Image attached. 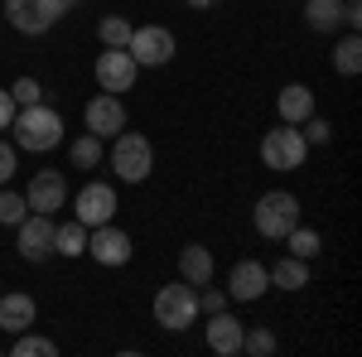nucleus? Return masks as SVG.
<instances>
[{"label": "nucleus", "instance_id": "f257e3e1", "mask_svg": "<svg viewBox=\"0 0 362 357\" xmlns=\"http://www.w3.org/2000/svg\"><path fill=\"white\" fill-rule=\"evenodd\" d=\"M10 131H15V150H25V155H49V150L63 145V116H58L54 107H44V102H34V107L15 111Z\"/></svg>", "mask_w": 362, "mask_h": 357}, {"label": "nucleus", "instance_id": "f03ea898", "mask_svg": "<svg viewBox=\"0 0 362 357\" xmlns=\"http://www.w3.org/2000/svg\"><path fill=\"white\" fill-rule=\"evenodd\" d=\"M107 165L116 169V179L126 184H145L155 174V145L140 136V131H116L112 150H107Z\"/></svg>", "mask_w": 362, "mask_h": 357}, {"label": "nucleus", "instance_id": "7ed1b4c3", "mask_svg": "<svg viewBox=\"0 0 362 357\" xmlns=\"http://www.w3.org/2000/svg\"><path fill=\"white\" fill-rule=\"evenodd\" d=\"M73 10V0H5L0 5V15H5V25H15L25 39H39V34H49V29L63 20Z\"/></svg>", "mask_w": 362, "mask_h": 357}, {"label": "nucleus", "instance_id": "20e7f679", "mask_svg": "<svg viewBox=\"0 0 362 357\" xmlns=\"http://www.w3.org/2000/svg\"><path fill=\"white\" fill-rule=\"evenodd\" d=\"M251 222H256V237H266V242H285V232L300 222V198L285 189H271L256 198V208H251Z\"/></svg>", "mask_w": 362, "mask_h": 357}, {"label": "nucleus", "instance_id": "39448f33", "mask_svg": "<svg viewBox=\"0 0 362 357\" xmlns=\"http://www.w3.org/2000/svg\"><path fill=\"white\" fill-rule=\"evenodd\" d=\"M155 324L169 333H184L189 324H198V290L189 280H174L155 290Z\"/></svg>", "mask_w": 362, "mask_h": 357}, {"label": "nucleus", "instance_id": "423d86ee", "mask_svg": "<svg viewBox=\"0 0 362 357\" xmlns=\"http://www.w3.org/2000/svg\"><path fill=\"white\" fill-rule=\"evenodd\" d=\"M309 160V140L300 136V126H285L280 121L276 131L261 136V165L276 169V174H295V169Z\"/></svg>", "mask_w": 362, "mask_h": 357}, {"label": "nucleus", "instance_id": "0eeeda50", "mask_svg": "<svg viewBox=\"0 0 362 357\" xmlns=\"http://www.w3.org/2000/svg\"><path fill=\"white\" fill-rule=\"evenodd\" d=\"M126 54L136 58V68H165L169 58L179 54V39L165 25H136L131 39H126Z\"/></svg>", "mask_w": 362, "mask_h": 357}, {"label": "nucleus", "instance_id": "6e6552de", "mask_svg": "<svg viewBox=\"0 0 362 357\" xmlns=\"http://www.w3.org/2000/svg\"><path fill=\"white\" fill-rule=\"evenodd\" d=\"M68 198H73V189H68L63 169H39L25 184V208L29 213H44V218H58L68 208Z\"/></svg>", "mask_w": 362, "mask_h": 357}, {"label": "nucleus", "instance_id": "1a4fd4ad", "mask_svg": "<svg viewBox=\"0 0 362 357\" xmlns=\"http://www.w3.org/2000/svg\"><path fill=\"white\" fill-rule=\"evenodd\" d=\"M68 203H73V218L83 222V227L116 222V208H121V203H116V189H112V184H97V179H92V184H83V189L73 193Z\"/></svg>", "mask_w": 362, "mask_h": 357}, {"label": "nucleus", "instance_id": "9d476101", "mask_svg": "<svg viewBox=\"0 0 362 357\" xmlns=\"http://www.w3.org/2000/svg\"><path fill=\"white\" fill-rule=\"evenodd\" d=\"M87 256L107 271H121L131 261V237L116 227V222H102V227H87Z\"/></svg>", "mask_w": 362, "mask_h": 357}, {"label": "nucleus", "instance_id": "9b49d317", "mask_svg": "<svg viewBox=\"0 0 362 357\" xmlns=\"http://www.w3.org/2000/svg\"><path fill=\"white\" fill-rule=\"evenodd\" d=\"M83 126L97 140H112L116 131H126V102H121L116 92H97V97L83 107Z\"/></svg>", "mask_w": 362, "mask_h": 357}, {"label": "nucleus", "instance_id": "f8f14e48", "mask_svg": "<svg viewBox=\"0 0 362 357\" xmlns=\"http://www.w3.org/2000/svg\"><path fill=\"white\" fill-rule=\"evenodd\" d=\"M136 78H140V68L126 49H102V54H97V87H102V92H116V97H121V92L136 87Z\"/></svg>", "mask_w": 362, "mask_h": 357}, {"label": "nucleus", "instance_id": "ddd939ff", "mask_svg": "<svg viewBox=\"0 0 362 357\" xmlns=\"http://www.w3.org/2000/svg\"><path fill=\"white\" fill-rule=\"evenodd\" d=\"M271 290V271L261 266V261H237L232 271H227V300H242V304H256L261 295Z\"/></svg>", "mask_w": 362, "mask_h": 357}, {"label": "nucleus", "instance_id": "4468645a", "mask_svg": "<svg viewBox=\"0 0 362 357\" xmlns=\"http://www.w3.org/2000/svg\"><path fill=\"white\" fill-rule=\"evenodd\" d=\"M54 218H44V213H25L20 222V256L25 261H49L54 256Z\"/></svg>", "mask_w": 362, "mask_h": 357}, {"label": "nucleus", "instance_id": "2eb2a0df", "mask_svg": "<svg viewBox=\"0 0 362 357\" xmlns=\"http://www.w3.org/2000/svg\"><path fill=\"white\" fill-rule=\"evenodd\" d=\"M242 333H247V324L232 319L227 309L208 314V324H203V338H208V348H213L218 357H237V353H242Z\"/></svg>", "mask_w": 362, "mask_h": 357}, {"label": "nucleus", "instance_id": "dca6fc26", "mask_svg": "<svg viewBox=\"0 0 362 357\" xmlns=\"http://www.w3.org/2000/svg\"><path fill=\"white\" fill-rule=\"evenodd\" d=\"M276 111H280L285 126H300V121H309L319 107H314V92H309L305 83H285V87H280V97H276Z\"/></svg>", "mask_w": 362, "mask_h": 357}, {"label": "nucleus", "instance_id": "f3484780", "mask_svg": "<svg viewBox=\"0 0 362 357\" xmlns=\"http://www.w3.org/2000/svg\"><path fill=\"white\" fill-rule=\"evenodd\" d=\"M34 319H39V304L29 300V295H0V329L5 333H25L34 329Z\"/></svg>", "mask_w": 362, "mask_h": 357}, {"label": "nucleus", "instance_id": "a211bd4d", "mask_svg": "<svg viewBox=\"0 0 362 357\" xmlns=\"http://www.w3.org/2000/svg\"><path fill=\"white\" fill-rule=\"evenodd\" d=\"M218 275V266H213V251L208 247H198V242H189V247L179 251V280H189V285H208Z\"/></svg>", "mask_w": 362, "mask_h": 357}, {"label": "nucleus", "instance_id": "6ab92c4d", "mask_svg": "<svg viewBox=\"0 0 362 357\" xmlns=\"http://www.w3.org/2000/svg\"><path fill=\"white\" fill-rule=\"evenodd\" d=\"M305 25L319 34H334L343 25V0H305Z\"/></svg>", "mask_w": 362, "mask_h": 357}, {"label": "nucleus", "instance_id": "aec40b11", "mask_svg": "<svg viewBox=\"0 0 362 357\" xmlns=\"http://www.w3.org/2000/svg\"><path fill=\"white\" fill-rule=\"evenodd\" d=\"M271 271V285H280V290H305L309 285V261H300V256H285V261H276V266H266Z\"/></svg>", "mask_w": 362, "mask_h": 357}, {"label": "nucleus", "instance_id": "412c9836", "mask_svg": "<svg viewBox=\"0 0 362 357\" xmlns=\"http://www.w3.org/2000/svg\"><path fill=\"white\" fill-rule=\"evenodd\" d=\"M334 73L338 78H358L362 73V39L353 34V29L334 44Z\"/></svg>", "mask_w": 362, "mask_h": 357}, {"label": "nucleus", "instance_id": "4be33fe9", "mask_svg": "<svg viewBox=\"0 0 362 357\" xmlns=\"http://www.w3.org/2000/svg\"><path fill=\"white\" fill-rule=\"evenodd\" d=\"M54 256H87V227L78 218L54 227Z\"/></svg>", "mask_w": 362, "mask_h": 357}, {"label": "nucleus", "instance_id": "5701e85b", "mask_svg": "<svg viewBox=\"0 0 362 357\" xmlns=\"http://www.w3.org/2000/svg\"><path fill=\"white\" fill-rule=\"evenodd\" d=\"M131 20L126 15H102L97 20V39H102V49H126V39H131Z\"/></svg>", "mask_w": 362, "mask_h": 357}, {"label": "nucleus", "instance_id": "b1692460", "mask_svg": "<svg viewBox=\"0 0 362 357\" xmlns=\"http://www.w3.org/2000/svg\"><path fill=\"white\" fill-rule=\"evenodd\" d=\"M68 160H73V169H97L102 165V140L92 136V131H83V136L68 145Z\"/></svg>", "mask_w": 362, "mask_h": 357}, {"label": "nucleus", "instance_id": "393cba45", "mask_svg": "<svg viewBox=\"0 0 362 357\" xmlns=\"http://www.w3.org/2000/svg\"><path fill=\"white\" fill-rule=\"evenodd\" d=\"M285 242H290V256H300V261H314L319 247H324V242H319V232L305 227V222H295V227L285 232Z\"/></svg>", "mask_w": 362, "mask_h": 357}, {"label": "nucleus", "instance_id": "a878e982", "mask_svg": "<svg viewBox=\"0 0 362 357\" xmlns=\"http://www.w3.org/2000/svg\"><path fill=\"white\" fill-rule=\"evenodd\" d=\"M54 353H58V343H54V338H39L34 329L15 333V357H54Z\"/></svg>", "mask_w": 362, "mask_h": 357}, {"label": "nucleus", "instance_id": "bb28decb", "mask_svg": "<svg viewBox=\"0 0 362 357\" xmlns=\"http://www.w3.org/2000/svg\"><path fill=\"white\" fill-rule=\"evenodd\" d=\"M242 353L271 357V353H276V333H271V329H247V333H242Z\"/></svg>", "mask_w": 362, "mask_h": 357}, {"label": "nucleus", "instance_id": "cd10ccee", "mask_svg": "<svg viewBox=\"0 0 362 357\" xmlns=\"http://www.w3.org/2000/svg\"><path fill=\"white\" fill-rule=\"evenodd\" d=\"M0 222L5 227H20L25 222V193H10L5 184H0Z\"/></svg>", "mask_w": 362, "mask_h": 357}, {"label": "nucleus", "instance_id": "c85d7f7f", "mask_svg": "<svg viewBox=\"0 0 362 357\" xmlns=\"http://www.w3.org/2000/svg\"><path fill=\"white\" fill-rule=\"evenodd\" d=\"M10 97H15V107H34V102H44V87H39V78H15Z\"/></svg>", "mask_w": 362, "mask_h": 357}, {"label": "nucleus", "instance_id": "c756f323", "mask_svg": "<svg viewBox=\"0 0 362 357\" xmlns=\"http://www.w3.org/2000/svg\"><path fill=\"white\" fill-rule=\"evenodd\" d=\"M300 136H305L309 145H329V140H334V126H329V121H324V116L314 111L309 121H300Z\"/></svg>", "mask_w": 362, "mask_h": 357}, {"label": "nucleus", "instance_id": "7c9ffc66", "mask_svg": "<svg viewBox=\"0 0 362 357\" xmlns=\"http://www.w3.org/2000/svg\"><path fill=\"white\" fill-rule=\"evenodd\" d=\"M218 309H227V290H218L213 280H208V285H198V314L208 319V314H218Z\"/></svg>", "mask_w": 362, "mask_h": 357}, {"label": "nucleus", "instance_id": "2f4dec72", "mask_svg": "<svg viewBox=\"0 0 362 357\" xmlns=\"http://www.w3.org/2000/svg\"><path fill=\"white\" fill-rule=\"evenodd\" d=\"M15 165H20V150H15L10 140H0V184L15 179Z\"/></svg>", "mask_w": 362, "mask_h": 357}, {"label": "nucleus", "instance_id": "473e14b6", "mask_svg": "<svg viewBox=\"0 0 362 357\" xmlns=\"http://www.w3.org/2000/svg\"><path fill=\"white\" fill-rule=\"evenodd\" d=\"M15 97H10V87H0V131H10V121H15Z\"/></svg>", "mask_w": 362, "mask_h": 357}, {"label": "nucleus", "instance_id": "72a5a7b5", "mask_svg": "<svg viewBox=\"0 0 362 357\" xmlns=\"http://www.w3.org/2000/svg\"><path fill=\"white\" fill-rule=\"evenodd\" d=\"M343 25L353 29V34L362 29V5H358V0H343Z\"/></svg>", "mask_w": 362, "mask_h": 357}, {"label": "nucleus", "instance_id": "f704fd0d", "mask_svg": "<svg viewBox=\"0 0 362 357\" xmlns=\"http://www.w3.org/2000/svg\"><path fill=\"white\" fill-rule=\"evenodd\" d=\"M189 5H194V10H208V5H213V0H189Z\"/></svg>", "mask_w": 362, "mask_h": 357}, {"label": "nucleus", "instance_id": "c9c22d12", "mask_svg": "<svg viewBox=\"0 0 362 357\" xmlns=\"http://www.w3.org/2000/svg\"><path fill=\"white\" fill-rule=\"evenodd\" d=\"M0 25H5V15H0Z\"/></svg>", "mask_w": 362, "mask_h": 357}]
</instances>
